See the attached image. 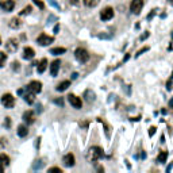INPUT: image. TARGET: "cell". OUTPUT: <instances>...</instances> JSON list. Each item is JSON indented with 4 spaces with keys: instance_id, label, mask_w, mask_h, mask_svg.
Returning a JSON list of instances; mask_svg holds the SVG:
<instances>
[{
    "instance_id": "1",
    "label": "cell",
    "mask_w": 173,
    "mask_h": 173,
    "mask_svg": "<svg viewBox=\"0 0 173 173\" xmlns=\"http://www.w3.org/2000/svg\"><path fill=\"white\" fill-rule=\"evenodd\" d=\"M103 149L99 148V146H92V148H89V150L86 152V160L89 161V162H96V161H99L100 158L103 157Z\"/></svg>"
},
{
    "instance_id": "2",
    "label": "cell",
    "mask_w": 173,
    "mask_h": 173,
    "mask_svg": "<svg viewBox=\"0 0 173 173\" xmlns=\"http://www.w3.org/2000/svg\"><path fill=\"white\" fill-rule=\"evenodd\" d=\"M74 57H76V60L79 62H81V64H85L86 61H89V53L85 50V49L83 47H79L76 49V51H74Z\"/></svg>"
},
{
    "instance_id": "3",
    "label": "cell",
    "mask_w": 173,
    "mask_h": 173,
    "mask_svg": "<svg viewBox=\"0 0 173 173\" xmlns=\"http://www.w3.org/2000/svg\"><path fill=\"white\" fill-rule=\"evenodd\" d=\"M2 104L8 109L14 108V106H15V97H14L11 93H4L2 96Z\"/></svg>"
},
{
    "instance_id": "4",
    "label": "cell",
    "mask_w": 173,
    "mask_h": 173,
    "mask_svg": "<svg viewBox=\"0 0 173 173\" xmlns=\"http://www.w3.org/2000/svg\"><path fill=\"white\" fill-rule=\"evenodd\" d=\"M18 47H19V42L15 38H10L5 42V51L7 53H15L18 50Z\"/></svg>"
},
{
    "instance_id": "5",
    "label": "cell",
    "mask_w": 173,
    "mask_h": 173,
    "mask_svg": "<svg viewBox=\"0 0 173 173\" xmlns=\"http://www.w3.org/2000/svg\"><path fill=\"white\" fill-rule=\"evenodd\" d=\"M114 15H115L114 8L112 7H106L104 10L100 12V19L104 21V22H107V21H111V19L114 18Z\"/></svg>"
},
{
    "instance_id": "6",
    "label": "cell",
    "mask_w": 173,
    "mask_h": 173,
    "mask_svg": "<svg viewBox=\"0 0 173 173\" xmlns=\"http://www.w3.org/2000/svg\"><path fill=\"white\" fill-rule=\"evenodd\" d=\"M142 7H143V0H132L131 4H130V10H131V12L135 14V15L141 14Z\"/></svg>"
},
{
    "instance_id": "7",
    "label": "cell",
    "mask_w": 173,
    "mask_h": 173,
    "mask_svg": "<svg viewBox=\"0 0 173 173\" xmlns=\"http://www.w3.org/2000/svg\"><path fill=\"white\" fill-rule=\"evenodd\" d=\"M68 100H69V103H70L72 106H73L76 109H80L83 107V100H81V97H79V96H76V95H73V93H70L68 96Z\"/></svg>"
},
{
    "instance_id": "8",
    "label": "cell",
    "mask_w": 173,
    "mask_h": 173,
    "mask_svg": "<svg viewBox=\"0 0 173 173\" xmlns=\"http://www.w3.org/2000/svg\"><path fill=\"white\" fill-rule=\"evenodd\" d=\"M26 89L37 95V93H39V92L42 91V83L41 81H35V80H34V81H31L30 84L26 86Z\"/></svg>"
},
{
    "instance_id": "9",
    "label": "cell",
    "mask_w": 173,
    "mask_h": 173,
    "mask_svg": "<svg viewBox=\"0 0 173 173\" xmlns=\"http://www.w3.org/2000/svg\"><path fill=\"white\" fill-rule=\"evenodd\" d=\"M14 7H15V2L14 0H2L0 2V8L3 11H5V12H11L14 10Z\"/></svg>"
},
{
    "instance_id": "10",
    "label": "cell",
    "mask_w": 173,
    "mask_h": 173,
    "mask_svg": "<svg viewBox=\"0 0 173 173\" xmlns=\"http://www.w3.org/2000/svg\"><path fill=\"white\" fill-rule=\"evenodd\" d=\"M53 41H54L53 37H49V35H46V34H41V35L37 38V43H39L41 46H47V45H50V43H53Z\"/></svg>"
},
{
    "instance_id": "11",
    "label": "cell",
    "mask_w": 173,
    "mask_h": 173,
    "mask_svg": "<svg viewBox=\"0 0 173 173\" xmlns=\"http://www.w3.org/2000/svg\"><path fill=\"white\" fill-rule=\"evenodd\" d=\"M62 162H64V165L66 166V168H72V166H74V164H76L74 155L72 154V153H68L66 155H64V158H62Z\"/></svg>"
},
{
    "instance_id": "12",
    "label": "cell",
    "mask_w": 173,
    "mask_h": 173,
    "mask_svg": "<svg viewBox=\"0 0 173 173\" xmlns=\"http://www.w3.org/2000/svg\"><path fill=\"white\" fill-rule=\"evenodd\" d=\"M23 120H24L27 125H33V123L35 122V114H34L31 109L23 112Z\"/></svg>"
},
{
    "instance_id": "13",
    "label": "cell",
    "mask_w": 173,
    "mask_h": 173,
    "mask_svg": "<svg viewBox=\"0 0 173 173\" xmlns=\"http://www.w3.org/2000/svg\"><path fill=\"white\" fill-rule=\"evenodd\" d=\"M34 56H35V51H34L33 47H30V46H26V47L23 49L22 57H23L24 60H33Z\"/></svg>"
},
{
    "instance_id": "14",
    "label": "cell",
    "mask_w": 173,
    "mask_h": 173,
    "mask_svg": "<svg viewBox=\"0 0 173 173\" xmlns=\"http://www.w3.org/2000/svg\"><path fill=\"white\" fill-rule=\"evenodd\" d=\"M60 65H61L60 60H54V61L50 64V74H51L53 77H56V76H57V73H58Z\"/></svg>"
},
{
    "instance_id": "15",
    "label": "cell",
    "mask_w": 173,
    "mask_h": 173,
    "mask_svg": "<svg viewBox=\"0 0 173 173\" xmlns=\"http://www.w3.org/2000/svg\"><path fill=\"white\" fill-rule=\"evenodd\" d=\"M84 99L88 103H92V102H95V99H96V95H95V92H92V89H86L84 92Z\"/></svg>"
},
{
    "instance_id": "16",
    "label": "cell",
    "mask_w": 173,
    "mask_h": 173,
    "mask_svg": "<svg viewBox=\"0 0 173 173\" xmlns=\"http://www.w3.org/2000/svg\"><path fill=\"white\" fill-rule=\"evenodd\" d=\"M23 97H24V102L28 103V104H33L34 100H35V93H33V92L27 91L24 95H23Z\"/></svg>"
},
{
    "instance_id": "17",
    "label": "cell",
    "mask_w": 173,
    "mask_h": 173,
    "mask_svg": "<svg viewBox=\"0 0 173 173\" xmlns=\"http://www.w3.org/2000/svg\"><path fill=\"white\" fill-rule=\"evenodd\" d=\"M10 27L11 28H14V30H16V28H19V27H22V21L19 18H12L10 21Z\"/></svg>"
},
{
    "instance_id": "18",
    "label": "cell",
    "mask_w": 173,
    "mask_h": 173,
    "mask_svg": "<svg viewBox=\"0 0 173 173\" xmlns=\"http://www.w3.org/2000/svg\"><path fill=\"white\" fill-rule=\"evenodd\" d=\"M68 86H70V81H69V80H65V81L60 83V84L56 86V89H57L58 92H64V91H66V89H68Z\"/></svg>"
},
{
    "instance_id": "19",
    "label": "cell",
    "mask_w": 173,
    "mask_h": 173,
    "mask_svg": "<svg viewBox=\"0 0 173 173\" xmlns=\"http://www.w3.org/2000/svg\"><path fill=\"white\" fill-rule=\"evenodd\" d=\"M16 131H18V135H19L21 138H24V137H27V135H28V130H27V127H26L24 125H21V126H19Z\"/></svg>"
},
{
    "instance_id": "20",
    "label": "cell",
    "mask_w": 173,
    "mask_h": 173,
    "mask_svg": "<svg viewBox=\"0 0 173 173\" xmlns=\"http://www.w3.org/2000/svg\"><path fill=\"white\" fill-rule=\"evenodd\" d=\"M46 68H47V60L42 58L38 64V73H43V72L46 70Z\"/></svg>"
},
{
    "instance_id": "21",
    "label": "cell",
    "mask_w": 173,
    "mask_h": 173,
    "mask_svg": "<svg viewBox=\"0 0 173 173\" xmlns=\"http://www.w3.org/2000/svg\"><path fill=\"white\" fill-rule=\"evenodd\" d=\"M0 164H2L3 166H8L10 165V157H8L7 154H0Z\"/></svg>"
},
{
    "instance_id": "22",
    "label": "cell",
    "mask_w": 173,
    "mask_h": 173,
    "mask_svg": "<svg viewBox=\"0 0 173 173\" xmlns=\"http://www.w3.org/2000/svg\"><path fill=\"white\" fill-rule=\"evenodd\" d=\"M83 3H84L85 7L92 8V7H96V5L100 3V0H83Z\"/></svg>"
},
{
    "instance_id": "23",
    "label": "cell",
    "mask_w": 173,
    "mask_h": 173,
    "mask_svg": "<svg viewBox=\"0 0 173 173\" xmlns=\"http://www.w3.org/2000/svg\"><path fill=\"white\" fill-rule=\"evenodd\" d=\"M65 51H66L65 47H54L50 50V53L53 54V56H60V54H64Z\"/></svg>"
},
{
    "instance_id": "24",
    "label": "cell",
    "mask_w": 173,
    "mask_h": 173,
    "mask_svg": "<svg viewBox=\"0 0 173 173\" xmlns=\"http://www.w3.org/2000/svg\"><path fill=\"white\" fill-rule=\"evenodd\" d=\"M166 158H168V152H161L160 154H158V157H157V161L158 162H165L166 161Z\"/></svg>"
},
{
    "instance_id": "25",
    "label": "cell",
    "mask_w": 173,
    "mask_h": 173,
    "mask_svg": "<svg viewBox=\"0 0 173 173\" xmlns=\"http://www.w3.org/2000/svg\"><path fill=\"white\" fill-rule=\"evenodd\" d=\"M5 61H7V54H5V51H0V68L4 66Z\"/></svg>"
},
{
    "instance_id": "26",
    "label": "cell",
    "mask_w": 173,
    "mask_h": 173,
    "mask_svg": "<svg viewBox=\"0 0 173 173\" xmlns=\"http://www.w3.org/2000/svg\"><path fill=\"white\" fill-rule=\"evenodd\" d=\"M31 11H33L31 5H27V7H24V8H23V10L21 11V15H27V14H30Z\"/></svg>"
},
{
    "instance_id": "27",
    "label": "cell",
    "mask_w": 173,
    "mask_h": 173,
    "mask_svg": "<svg viewBox=\"0 0 173 173\" xmlns=\"http://www.w3.org/2000/svg\"><path fill=\"white\" fill-rule=\"evenodd\" d=\"M42 165H43V164H42L41 160H39V161H35V164L33 165V169H41Z\"/></svg>"
},
{
    "instance_id": "28",
    "label": "cell",
    "mask_w": 173,
    "mask_h": 173,
    "mask_svg": "<svg viewBox=\"0 0 173 173\" xmlns=\"http://www.w3.org/2000/svg\"><path fill=\"white\" fill-rule=\"evenodd\" d=\"M19 69H21V64H19L18 61H14V62H12V70H16V72H18Z\"/></svg>"
},
{
    "instance_id": "29",
    "label": "cell",
    "mask_w": 173,
    "mask_h": 173,
    "mask_svg": "<svg viewBox=\"0 0 173 173\" xmlns=\"http://www.w3.org/2000/svg\"><path fill=\"white\" fill-rule=\"evenodd\" d=\"M34 2V4L35 5H38L39 8H41V10H43V8H45V4H43V3L41 2V0H33Z\"/></svg>"
},
{
    "instance_id": "30",
    "label": "cell",
    "mask_w": 173,
    "mask_h": 173,
    "mask_svg": "<svg viewBox=\"0 0 173 173\" xmlns=\"http://www.w3.org/2000/svg\"><path fill=\"white\" fill-rule=\"evenodd\" d=\"M49 172H57V173H62V169L61 168H58V166H53V168H50L49 169Z\"/></svg>"
},
{
    "instance_id": "31",
    "label": "cell",
    "mask_w": 173,
    "mask_h": 173,
    "mask_svg": "<svg viewBox=\"0 0 173 173\" xmlns=\"http://www.w3.org/2000/svg\"><path fill=\"white\" fill-rule=\"evenodd\" d=\"M148 50H149V47H148V46H145V47H142L139 51H138L137 54H135V57H139L141 54H142V53H145V51H148Z\"/></svg>"
},
{
    "instance_id": "32",
    "label": "cell",
    "mask_w": 173,
    "mask_h": 173,
    "mask_svg": "<svg viewBox=\"0 0 173 173\" xmlns=\"http://www.w3.org/2000/svg\"><path fill=\"white\" fill-rule=\"evenodd\" d=\"M4 126L7 129L11 127V118H5V122H4Z\"/></svg>"
},
{
    "instance_id": "33",
    "label": "cell",
    "mask_w": 173,
    "mask_h": 173,
    "mask_svg": "<svg viewBox=\"0 0 173 173\" xmlns=\"http://www.w3.org/2000/svg\"><path fill=\"white\" fill-rule=\"evenodd\" d=\"M54 103H56V104H58V106H64V100L61 99V97H60V99H54Z\"/></svg>"
},
{
    "instance_id": "34",
    "label": "cell",
    "mask_w": 173,
    "mask_h": 173,
    "mask_svg": "<svg viewBox=\"0 0 173 173\" xmlns=\"http://www.w3.org/2000/svg\"><path fill=\"white\" fill-rule=\"evenodd\" d=\"M4 145H7V139H5V138H0V149Z\"/></svg>"
},
{
    "instance_id": "35",
    "label": "cell",
    "mask_w": 173,
    "mask_h": 173,
    "mask_svg": "<svg viewBox=\"0 0 173 173\" xmlns=\"http://www.w3.org/2000/svg\"><path fill=\"white\" fill-rule=\"evenodd\" d=\"M154 132H155V127H154V126H152V127L149 129V135L153 137V135H154Z\"/></svg>"
},
{
    "instance_id": "36",
    "label": "cell",
    "mask_w": 173,
    "mask_h": 173,
    "mask_svg": "<svg viewBox=\"0 0 173 173\" xmlns=\"http://www.w3.org/2000/svg\"><path fill=\"white\" fill-rule=\"evenodd\" d=\"M50 4H51V5H53V7H56V8H57V10H60V5H58V4H57V3H56V2H54V0H50Z\"/></svg>"
},
{
    "instance_id": "37",
    "label": "cell",
    "mask_w": 173,
    "mask_h": 173,
    "mask_svg": "<svg viewBox=\"0 0 173 173\" xmlns=\"http://www.w3.org/2000/svg\"><path fill=\"white\" fill-rule=\"evenodd\" d=\"M155 12H157V11H155V10H153V11H152V12H150V14H149V16H148V19H149V21H150V19L153 18V16H154V14H155Z\"/></svg>"
},
{
    "instance_id": "38",
    "label": "cell",
    "mask_w": 173,
    "mask_h": 173,
    "mask_svg": "<svg viewBox=\"0 0 173 173\" xmlns=\"http://www.w3.org/2000/svg\"><path fill=\"white\" fill-rule=\"evenodd\" d=\"M54 34H57V33H58V31H60V24H56V26H54Z\"/></svg>"
},
{
    "instance_id": "39",
    "label": "cell",
    "mask_w": 173,
    "mask_h": 173,
    "mask_svg": "<svg viewBox=\"0 0 173 173\" xmlns=\"http://www.w3.org/2000/svg\"><path fill=\"white\" fill-rule=\"evenodd\" d=\"M148 37H149V33H148V31H146V34H143V35L141 37V41H143V39H146V38H148Z\"/></svg>"
},
{
    "instance_id": "40",
    "label": "cell",
    "mask_w": 173,
    "mask_h": 173,
    "mask_svg": "<svg viewBox=\"0 0 173 173\" xmlns=\"http://www.w3.org/2000/svg\"><path fill=\"white\" fill-rule=\"evenodd\" d=\"M3 172H4V166H3L2 164H0V173H3Z\"/></svg>"
},
{
    "instance_id": "41",
    "label": "cell",
    "mask_w": 173,
    "mask_h": 173,
    "mask_svg": "<svg viewBox=\"0 0 173 173\" xmlns=\"http://www.w3.org/2000/svg\"><path fill=\"white\" fill-rule=\"evenodd\" d=\"M77 76H79V74H77V73H73V74H72V79H77Z\"/></svg>"
},
{
    "instance_id": "42",
    "label": "cell",
    "mask_w": 173,
    "mask_h": 173,
    "mask_svg": "<svg viewBox=\"0 0 173 173\" xmlns=\"http://www.w3.org/2000/svg\"><path fill=\"white\" fill-rule=\"evenodd\" d=\"M169 107L173 108V97H172V100H171V102H169Z\"/></svg>"
},
{
    "instance_id": "43",
    "label": "cell",
    "mask_w": 173,
    "mask_h": 173,
    "mask_svg": "<svg viewBox=\"0 0 173 173\" xmlns=\"http://www.w3.org/2000/svg\"><path fill=\"white\" fill-rule=\"evenodd\" d=\"M72 3H73V4H77V0H70Z\"/></svg>"
},
{
    "instance_id": "44",
    "label": "cell",
    "mask_w": 173,
    "mask_h": 173,
    "mask_svg": "<svg viewBox=\"0 0 173 173\" xmlns=\"http://www.w3.org/2000/svg\"><path fill=\"white\" fill-rule=\"evenodd\" d=\"M168 2H169V3H171V4H173V0H168Z\"/></svg>"
},
{
    "instance_id": "45",
    "label": "cell",
    "mask_w": 173,
    "mask_h": 173,
    "mask_svg": "<svg viewBox=\"0 0 173 173\" xmlns=\"http://www.w3.org/2000/svg\"><path fill=\"white\" fill-rule=\"evenodd\" d=\"M0 45H2V38H0Z\"/></svg>"
},
{
    "instance_id": "46",
    "label": "cell",
    "mask_w": 173,
    "mask_h": 173,
    "mask_svg": "<svg viewBox=\"0 0 173 173\" xmlns=\"http://www.w3.org/2000/svg\"><path fill=\"white\" fill-rule=\"evenodd\" d=\"M171 79H173V73H172V76H171Z\"/></svg>"
},
{
    "instance_id": "47",
    "label": "cell",
    "mask_w": 173,
    "mask_h": 173,
    "mask_svg": "<svg viewBox=\"0 0 173 173\" xmlns=\"http://www.w3.org/2000/svg\"><path fill=\"white\" fill-rule=\"evenodd\" d=\"M172 35H173V34H172Z\"/></svg>"
}]
</instances>
